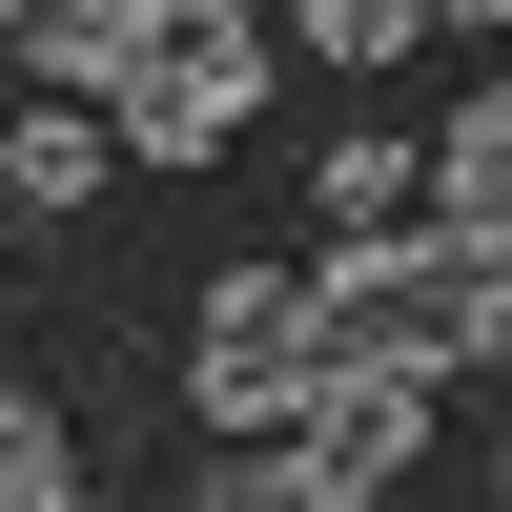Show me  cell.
<instances>
[{"mask_svg": "<svg viewBox=\"0 0 512 512\" xmlns=\"http://www.w3.org/2000/svg\"><path fill=\"white\" fill-rule=\"evenodd\" d=\"M308 328H328V369H492L512 349V226H369V246H328L308 267Z\"/></svg>", "mask_w": 512, "mask_h": 512, "instance_id": "1", "label": "cell"}, {"mask_svg": "<svg viewBox=\"0 0 512 512\" xmlns=\"http://www.w3.org/2000/svg\"><path fill=\"white\" fill-rule=\"evenodd\" d=\"M82 82H103V144L205 164L246 103H267V21H246V0H123V41H103Z\"/></svg>", "mask_w": 512, "mask_h": 512, "instance_id": "2", "label": "cell"}, {"mask_svg": "<svg viewBox=\"0 0 512 512\" xmlns=\"http://www.w3.org/2000/svg\"><path fill=\"white\" fill-rule=\"evenodd\" d=\"M308 369H328L308 267H226V287H205V328H185V390H205V431H267Z\"/></svg>", "mask_w": 512, "mask_h": 512, "instance_id": "3", "label": "cell"}, {"mask_svg": "<svg viewBox=\"0 0 512 512\" xmlns=\"http://www.w3.org/2000/svg\"><path fill=\"white\" fill-rule=\"evenodd\" d=\"M431 226H512V103L431 123Z\"/></svg>", "mask_w": 512, "mask_h": 512, "instance_id": "4", "label": "cell"}, {"mask_svg": "<svg viewBox=\"0 0 512 512\" xmlns=\"http://www.w3.org/2000/svg\"><path fill=\"white\" fill-rule=\"evenodd\" d=\"M0 185H21V205H82V185H103V123H82V103L0 123Z\"/></svg>", "mask_w": 512, "mask_h": 512, "instance_id": "5", "label": "cell"}, {"mask_svg": "<svg viewBox=\"0 0 512 512\" xmlns=\"http://www.w3.org/2000/svg\"><path fill=\"white\" fill-rule=\"evenodd\" d=\"M82 492V451H62V410L41 390H0V512H62Z\"/></svg>", "mask_w": 512, "mask_h": 512, "instance_id": "6", "label": "cell"}, {"mask_svg": "<svg viewBox=\"0 0 512 512\" xmlns=\"http://www.w3.org/2000/svg\"><path fill=\"white\" fill-rule=\"evenodd\" d=\"M431 41V0H308V62H410Z\"/></svg>", "mask_w": 512, "mask_h": 512, "instance_id": "7", "label": "cell"}, {"mask_svg": "<svg viewBox=\"0 0 512 512\" xmlns=\"http://www.w3.org/2000/svg\"><path fill=\"white\" fill-rule=\"evenodd\" d=\"M0 21H21V62H41V82H82V62L123 41V0H0Z\"/></svg>", "mask_w": 512, "mask_h": 512, "instance_id": "8", "label": "cell"}, {"mask_svg": "<svg viewBox=\"0 0 512 512\" xmlns=\"http://www.w3.org/2000/svg\"><path fill=\"white\" fill-rule=\"evenodd\" d=\"M431 21H472V41H492V21H512V0H431Z\"/></svg>", "mask_w": 512, "mask_h": 512, "instance_id": "9", "label": "cell"}]
</instances>
